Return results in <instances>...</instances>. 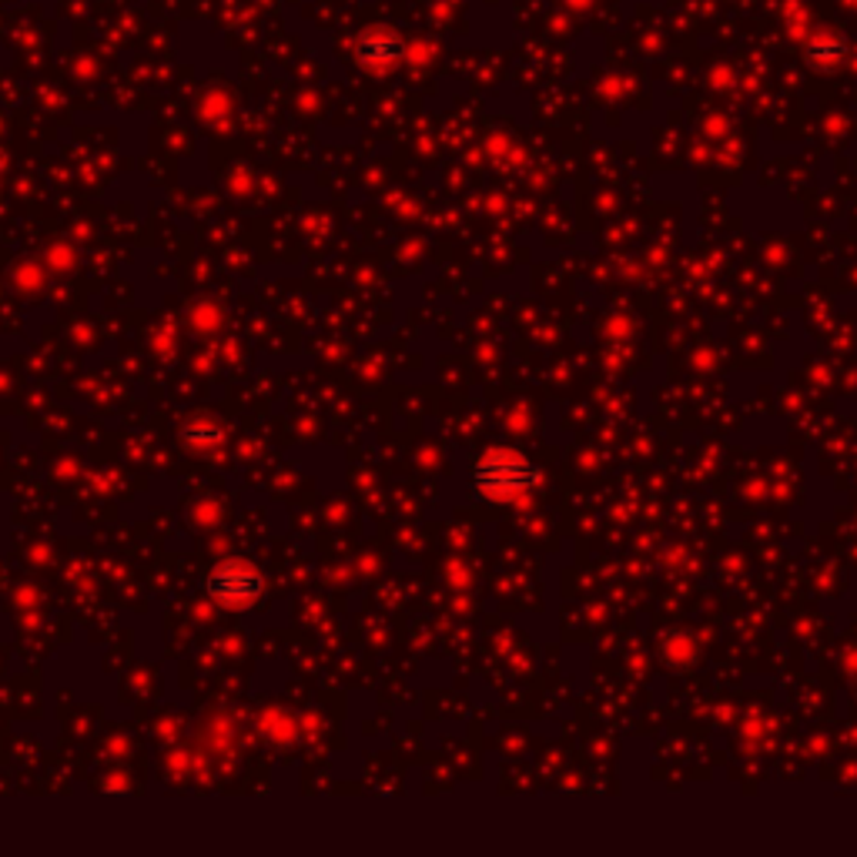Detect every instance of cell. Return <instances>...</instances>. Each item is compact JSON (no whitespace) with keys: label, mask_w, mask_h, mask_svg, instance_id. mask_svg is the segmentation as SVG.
<instances>
[{"label":"cell","mask_w":857,"mask_h":857,"mask_svg":"<svg viewBox=\"0 0 857 857\" xmlns=\"http://www.w3.org/2000/svg\"><path fill=\"white\" fill-rule=\"evenodd\" d=\"M804 58L814 65V68H820V71H827V68H837L844 58H847V45L840 41V38H814L807 48H804Z\"/></svg>","instance_id":"277c9868"},{"label":"cell","mask_w":857,"mask_h":857,"mask_svg":"<svg viewBox=\"0 0 857 857\" xmlns=\"http://www.w3.org/2000/svg\"><path fill=\"white\" fill-rule=\"evenodd\" d=\"M405 41L395 31H365L355 45V58L365 68H392L405 58Z\"/></svg>","instance_id":"3957f363"},{"label":"cell","mask_w":857,"mask_h":857,"mask_svg":"<svg viewBox=\"0 0 857 857\" xmlns=\"http://www.w3.org/2000/svg\"><path fill=\"white\" fill-rule=\"evenodd\" d=\"M181 440L188 446H195V450H208V446H221L225 433H221V428H215V425H188L185 433H181Z\"/></svg>","instance_id":"5b68a950"},{"label":"cell","mask_w":857,"mask_h":857,"mask_svg":"<svg viewBox=\"0 0 857 857\" xmlns=\"http://www.w3.org/2000/svg\"><path fill=\"white\" fill-rule=\"evenodd\" d=\"M540 486V470L516 450H490L473 466V490L483 500L506 503Z\"/></svg>","instance_id":"6da1fadb"},{"label":"cell","mask_w":857,"mask_h":857,"mask_svg":"<svg viewBox=\"0 0 857 857\" xmlns=\"http://www.w3.org/2000/svg\"><path fill=\"white\" fill-rule=\"evenodd\" d=\"M262 587H265V583H262V573H258L255 567H248L245 560H225V563H218V567L208 573V580H205L208 597H211L215 603H221V607H232V610L255 603V600L262 597Z\"/></svg>","instance_id":"7a4b0ae2"}]
</instances>
